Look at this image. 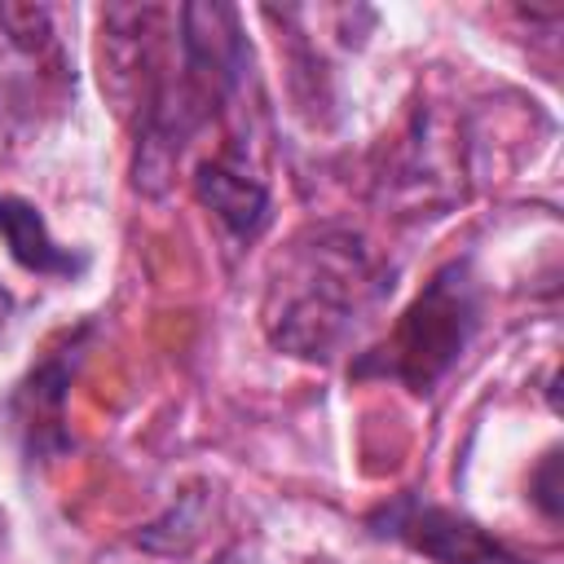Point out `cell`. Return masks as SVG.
<instances>
[{"mask_svg":"<svg viewBox=\"0 0 564 564\" xmlns=\"http://www.w3.org/2000/svg\"><path fill=\"white\" fill-rule=\"evenodd\" d=\"M392 295V269L352 229H308L278 260L264 295V330L273 348L330 361Z\"/></svg>","mask_w":564,"mask_h":564,"instance_id":"obj_1","label":"cell"},{"mask_svg":"<svg viewBox=\"0 0 564 564\" xmlns=\"http://www.w3.org/2000/svg\"><path fill=\"white\" fill-rule=\"evenodd\" d=\"M0 238L9 242V256L35 278H79L88 269V251L57 242L44 212L18 194H0Z\"/></svg>","mask_w":564,"mask_h":564,"instance_id":"obj_6","label":"cell"},{"mask_svg":"<svg viewBox=\"0 0 564 564\" xmlns=\"http://www.w3.org/2000/svg\"><path fill=\"white\" fill-rule=\"evenodd\" d=\"M0 546H4V511H0Z\"/></svg>","mask_w":564,"mask_h":564,"instance_id":"obj_10","label":"cell"},{"mask_svg":"<svg viewBox=\"0 0 564 564\" xmlns=\"http://www.w3.org/2000/svg\"><path fill=\"white\" fill-rule=\"evenodd\" d=\"M0 26L9 31L13 48H22L31 57H40V53H48L57 44L44 4H0Z\"/></svg>","mask_w":564,"mask_h":564,"instance_id":"obj_7","label":"cell"},{"mask_svg":"<svg viewBox=\"0 0 564 564\" xmlns=\"http://www.w3.org/2000/svg\"><path fill=\"white\" fill-rule=\"evenodd\" d=\"M529 489H533V502L542 507V516H546V520H555V516H560V494H555V454H546V458H542V467H538V476L529 480Z\"/></svg>","mask_w":564,"mask_h":564,"instance_id":"obj_8","label":"cell"},{"mask_svg":"<svg viewBox=\"0 0 564 564\" xmlns=\"http://www.w3.org/2000/svg\"><path fill=\"white\" fill-rule=\"evenodd\" d=\"M480 313L485 286L471 260L441 264L401 313V322L388 330V339L352 361V379H397L410 392L427 397L467 352L471 335L480 330Z\"/></svg>","mask_w":564,"mask_h":564,"instance_id":"obj_2","label":"cell"},{"mask_svg":"<svg viewBox=\"0 0 564 564\" xmlns=\"http://www.w3.org/2000/svg\"><path fill=\"white\" fill-rule=\"evenodd\" d=\"M194 194L238 242L260 238L269 225V185L247 163L242 145H229V150L203 159L194 172Z\"/></svg>","mask_w":564,"mask_h":564,"instance_id":"obj_5","label":"cell"},{"mask_svg":"<svg viewBox=\"0 0 564 564\" xmlns=\"http://www.w3.org/2000/svg\"><path fill=\"white\" fill-rule=\"evenodd\" d=\"M366 529L375 538L410 546L414 555H423L432 564H533L520 551H511L502 538H494L485 524H476L471 516L441 507V502H427L414 489L375 507L366 516Z\"/></svg>","mask_w":564,"mask_h":564,"instance_id":"obj_3","label":"cell"},{"mask_svg":"<svg viewBox=\"0 0 564 564\" xmlns=\"http://www.w3.org/2000/svg\"><path fill=\"white\" fill-rule=\"evenodd\" d=\"M9 317H13V291H9V286H0V335H4Z\"/></svg>","mask_w":564,"mask_h":564,"instance_id":"obj_9","label":"cell"},{"mask_svg":"<svg viewBox=\"0 0 564 564\" xmlns=\"http://www.w3.org/2000/svg\"><path fill=\"white\" fill-rule=\"evenodd\" d=\"M93 335H97V322H84V326L66 330L26 370V379L13 388V397H9V423L18 432V445H22V458L26 463H53L57 454L70 449L66 397H70V379H75V370H79Z\"/></svg>","mask_w":564,"mask_h":564,"instance_id":"obj_4","label":"cell"}]
</instances>
